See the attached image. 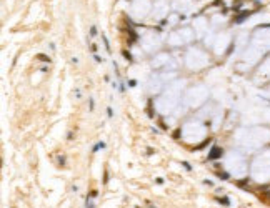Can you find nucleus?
I'll return each instance as SVG.
<instances>
[{
	"mask_svg": "<svg viewBox=\"0 0 270 208\" xmlns=\"http://www.w3.org/2000/svg\"><path fill=\"white\" fill-rule=\"evenodd\" d=\"M219 157H222V150L220 148H212V152L209 153V160H214V158H219Z\"/></svg>",
	"mask_w": 270,
	"mask_h": 208,
	"instance_id": "1",
	"label": "nucleus"
},
{
	"mask_svg": "<svg viewBox=\"0 0 270 208\" xmlns=\"http://www.w3.org/2000/svg\"><path fill=\"white\" fill-rule=\"evenodd\" d=\"M100 148H105V143H103V142H98V143L93 147V152H97V150H100Z\"/></svg>",
	"mask_w": 270,
	"mask_h": 208,
	"instance_id": "2",
	"label": "nucleus"
},
{
	"mask_svg": "<svg viewBox=\"0 0 270 208\" xmlns=\"http://www.w3.org/2000/svg\"><path fill=\"white\" fill-rule=\"evenodd\" d=\"M90 33H92L90 37H95V35H97V28H95V27H92V28H90Z\"/></svg>",
	"mask_w": 270,
	"mask_h": 208,
	"instance_id": "3",
	"label": "nucleus"
},
{
	"mask_svg": "<svg viewBox=\"0 0 270 208\" xmlns=\"http://www.w3.org/2000/svg\"><path fill=\"white\" fill-rule=\"evenodd\" d=\"M123 57H125L127 60H132V57H130V53H128V52H123Z\"/></svg>",
	"mask_w": 270,
	"mask_h": 208,
	"instance_id": "4",
	"label": "nucleus"
},
{
	"mask_svg": "<svg viewBox=\"0 0 270 208\" xmlns=\"http://www.w3.org/2000/svg\"><path fill=\"white\" fill-rule=\"evenodd\" d=\"M107 113H108V117H113V110H112V108H110V107H108V108H107Z\"/></svg>",
	"mask_w": 270,
	"mask_h": 208,
	"instance_id": "5",
	"label": "nucleus"
},
{
	"mask_svg": "<svg viewBox=\"0 0 270 208\" xmlns=\"http://www.w3.org/2000/svg\"><path fill=\"white\" fill-rule=\"evenodd\" d=\"M183 166H185L187 170H192V168H190V163H187V162H183Z\"/></svg>",
	"mask_w": 270,
	"mask_h": 208,
	"instance_id": "6",
	"label": "nucleus"
}]
</instances>
